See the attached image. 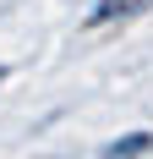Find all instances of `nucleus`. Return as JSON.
Instances as JSON below:
<instances>
[{"mask_svg":"<svg viewBox=\"0 0 153 159\" xmlns=\"http://www.w3.org/2000/svg\"><path fill=\"white\" fill-rule=\"evenodd\" d=\"M142 6H153V0H98L93 22H115V16H137Z\"/></svg>","mask_w":153,"mask_h":159,"instance_id":"obj_1","label":"nucleus"}]
</instances>
